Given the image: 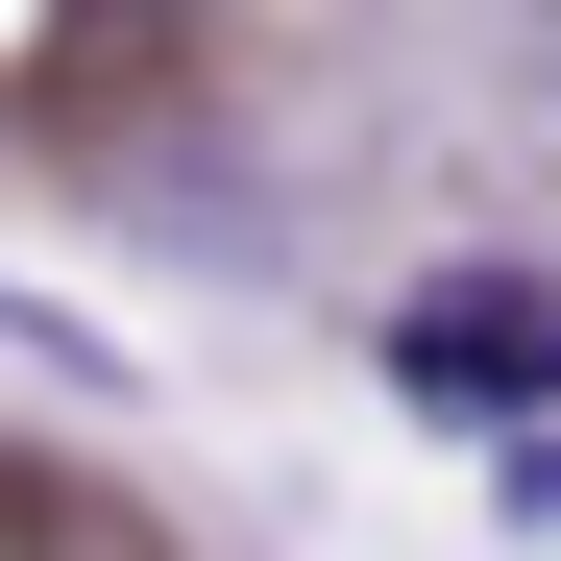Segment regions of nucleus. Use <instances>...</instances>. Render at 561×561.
I'll use <instances>...</instances> for the list:
<instances>
[{
    "label": "nucleus",
    "mask_w": 561,
    "mask_h": 561,
    "mask_svg": "<svg viewBox=\"0 0 561 561\" xmlns=\"http://www.w3.org/2000/svg\"><path fill=\"white\" fill-rule=\"evenodd\" d=\"M391 366H415L439 415H489V391H561V294H537V268H439V294L391 318Z\"/></svg>",
    "instance_id": "1"
}]
</instances>
